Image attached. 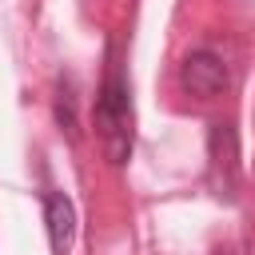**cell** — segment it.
<instances>
[{
  "label": "cell",
  "instance_id": "obj_1",
  "mask_svg": "<svg viewBox=\"0 0 255 255\" xmlns=\"http://www.w3.org/2000/svg\"><path fill=\"white\" fill-rule=\"evenodd\" d=\"M96 135L112 163H124L131 155V104H128V84L120 64L108 68V80L96 96Z\"/></svg>",
  "mask_w": 255,
  "mask_h": 255
},
{
  "label": "cell",
  "instance_id": "obj_2",
  "mask_svg": "<svg viewBox=\"0 0 255 255\" xmlns=\"http://www.w3.org/2000/svg\"><path fill=\"white\" fill-rule=\"evenodd\" d=\"M207 147H211V187H215V195L235 199V191H239V151H235V131H231L227 124H211Z\"/></svg>",
  "mask_w": 255,
  "mask_h": 255
},
{
  "label": "cell",
  "instance_id": "obj_3",
  "mask_svg": "<svg viewBox=\"0 0 255 255\" xmlns=\"http://www.w3.org/2000/svg\"><path fill=\"white\" fill-rule=\"evenodd\" d=\"M179 80H183V88L191 96L211 100V96H219L227 88V64L215 52H191L183 60V68H179Z\"/></svg>",
  "mask_w": 255,
  "mask_h": 255
},
{
  "label": "cell",
  "instance_id": "obj_4",
  "mask_svg": "<svg viewBox=\"0 0 255 255\" xmlns=\"http://www.w3.org/2000/svg\"><path fill=\"white\" fill-rule=\"evenodd\" d=\"M44 223H48V239H52V251L64 255L76 239V207L64 191H52L44 199Z\"/></svg>",
  "mask_w": 255,
  "mask_h": 255
},
{
  "label": "cell",
  "instance_id": "obj_5",
  "mask_svg": "<svg viewBox=\"0 0 255 255\" xmlns=\"http://www.w3.org/2000/svg\"><path fill=\"white\" fill-rule=\"evenodd\" d=\"M56 120H60V128H68V135L76 139V96H72V84H64L60 88V96H56Z\"/></svg>",
  "mask_w": 255,
  "mask_h": 255
}]
</instances>
